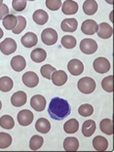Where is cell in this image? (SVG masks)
<instances>
[{
	"label": "cell",
	"mask_w": 114,
	"mask_h": 152,
	"mask_svg": "<svg viewBox=\"0 0 114 152\" xmlns=\"http://www.w3.org/2000/svg\"><path fill=\"white\" fill-rule=\"evenodd\" d=\"M70 105L68 102L61 98H53L51 99L48 112L52 119L61 121L70 114Z\"/></svg>",
	"instance_id": "obj_1"
},
{
	"label": "cell",
	"mask_w": 114,
	"mask_h": 152,
	"mask_svg": "<svg viewBox=\"0 0 114 152\" xmlns=\"http://www.w3.org/2000/svg\"><path fill=\"white\" fill-rule=\"evenodd\" d=\"M77 87L82 94H92L96 90V82L91 77H83L78 80Z\"/></svg>",
	"instance_id": "obj_2"
},
{
	"label": "cell",
	"mask_w": 114,
	"mask_h": 152,
	"mask_svg": "<svg viewBox=\"0 0 114 152\" xmlns=\"http://www.w3.org/2000/svg\"><path fill=\"white\" fill-rule=\"evenodd\" d=\"M41 39L42 42L45 45L48 46H52V45L56 44L58 41V33L53 28H45L42 33H41Z\"/></svg>",
	"instance_id": "obj_3"
},
{
	"label": "cell",
	"mask_w": 114,
	"mask_h": 152,
	"mask_svg": "<svg viewBox=\"0 0 114 152\" xmlns=\"http://www.w3.org/2000/svg\"><path fill=\"white\" fill-rule=\"evenodd\" d=\"M80 50L82 53L86 55H92L98 50V43L94 39L91 38H86L80 42Z\"/></svg>",
	"instance_id": "obj_4"
},
{
	"label": "cell",
	"mask_w": 114,
	"mask_h": 152,
	"mask_svg": "<svg viewBox=\"0 0 114 152\" xmlns=\"http://www.w3.org/2000/svg\"><path fill=\"white\" fill-rule=\"evenodd\" d=\"M17 50V43L13 38H6L0 43V51L3 55L9 56L15 53Z\"/></svg>",
	"instance_id": "obj_5"
},
{
	"label": "cell",
	"mask_w": 114,
	"mask_h": 152,
	"mask_svg": "<svg viewBox=\"0 0 114 152\" xmlns=\"http://www.w3.org/2000/svg\"><path fill=\"white\" fill-rule=\"evenodd\" d=\"M93 67L94 69L98 72V73H106L109 69H110V63L107 58L99 57L96 58L94 61V64H93Z\"/></svg>",
	"instance_id": "obj_6"
},
{
	"label": "cell",
	"mask_w": 114,
	"mask_h": 152,
	"mask_svg": "<svg viewBox=\"0 0 114 152\" xmlns=\"http://www.w3.org/2000/svg\"><path fill=\"white\" fill-rule=\"evenodd\" d=\"M67 69L71 75L78 76L82 74L84 71V64H82L81 61L77 60V58H73V60H70L69 63L67 64Z\"/></svg>",
	"instance_id": "obj_7"
},
{
	"label": "cell",
	"mask_w": 114,
	"mask_h": 152,
	"mask_svg": "<svg viewBox=\"0 0 114 152\" xmlns=\"http://www.w3.org/2000/svg\"><path fill=\"white\" fill-rule=\"evenodd\" d=\"M23 82L26 87L34 88L39 84V77L38 75L33 71H27L23 75Z\"/></svg>",
	"instance_id": "obj_8"
},
{
	"label": "cell",
	"mask_w": 114,
	"mask_h": 152,
	"mask_svg": "<svg viewBox=\"0 0 114 152\" xmlns=\"http://www.w3.org/2000/svg\"><path fill=\"white\" fill-rule=\"evenodd\" d=\"M30 106L36 111H43L46 107V99L41 95H35L30 99Z\"/></svg>",
	"instance_id": "obj_9"
},
{
	"label": "cell",
	"mask_w": 114,
	"mask_h": 152,
	"mask_svg": "<svg viewBox=\"0 0 114 152\" xmlns=\"http://www.w3.org/2000/svg\"><path fill=\"white\" fill-rule=\"evenodd\" d=\"M33 121V114L30 110H20L18 113V122L20 126H28Z\"/></svg>",
	"instance_id": "obj_10"
},
{
	"label": "cell",
	"mask_w": 114,
	"mask_h": 152,
	"mask_svg": "<svg viewBox=\"0 0 114 152\" xmlns=\"http://www.w3.org/2000/svg\"><path fill=\"white\" fill-rule=\"evenodd\" d=\"M99 25L96 23L94 20H86L83 22L81 26V30L83 33L87 34V35H93L98 31Z\"/></svg>",
	"instance_id": "obj_11"
},
{
	"label": "cell",
	"mask_w": 114,
	"mask_h": 152,
	"mask_svg": "<svg viewBox=\"0 0 114 152\" xmlns=\"http://www.w3.org/2000/svg\"><path fill=\"white\" fill-rule=\"evenodd\" d=\"M98 35L99 38L102 39H108L112 36L113 34V30L111 26L107 23H102L99 25V28H98Z\"/></svg>",
	"instance_id": "obj_12"
},
{
	"label": "cell",
	"mask_w": 114,
	"mask_h": 152,
	"mask_svg": "<svg viewBox=\"0 0 114 152\" xmlns=\"http://www.w3.org/2000/svg\"><path fill=\"white\" fill-rule=\"evenodd\" d=\"M78 26L77 20L74 18L64 19L61 23V28L64 32H74Z\"/></svg>",
	"instance_id": "obj_13"
},
{
	"label": "cell",
	"mask_w": 114,
	"mask_h": 152,
	"mask_svg": "<svg viewBox=\"0 0 114 152\" xmlns=\"http://www.w3.org/2000/svg\"><path fill=\"white\" fill-rule=\"evenodd\" d=\"M27 96L26 94L23 91H19L16 92L11 96V103L15 106V107H20V106L25 105L26 102Z\"/></svg>",
	"instance_id": "obj_14"
},
{
	"label": "cell",
	"mask_w": 114,
	"mask_h": 152,
	"mask_svg": "<svg viewBox=\"0 0 114 152\" xmlns=\"http://www.w3.org/2000/svg\"><path fill=\"white\" fill-rule=\"evenodd\" d=\"M51 79L55 86H63L67 81V74L64 70H55Z\"/></svg>",
	"instance_id": "obj_15"
},
{
	"label": "cell",
	"mask_w": 114,
	"mask_h": 152,
	"mask_svg": "<svg viewBox=\"0 0 114 152\" xmlns=\"http://www.w3.org/2000/svg\"><path fill=\"white\" fill-rule=\"evenodd\" d=\"M78 3L73 0H65L63 3V8H61L64 15H74L78 12Z\"/></svg>",
	"instance_id": "obj_16"
},
{
	"label": "cell",
	"mask_w": 114,
	"mask_h": 152,
	"mask_svg": "<svg viewBox=\"0 0 114 152\" xmlns=\"http://www.w3.org/2000/svg\"><path fill=\"white\" fill-rule=\"evenodd\" d=\"M20 42L26 48H31L34 47L38 42L37 35L33 32H27L20 38Z\"/></svg>",
	"instance_id": "obj_17"
},
{
	"label": "cell",
	"mask_w": 114,
	"mask_h": 152,
	"mask_svg": "<svg viewBox=\"0 0 114 152\" xmlns=\"http://www.w3.org/2000/svg\"><path fill=\"white\" fill-rule=\"evenodd\" d=\"M32 19L34 20V23H37V25L43 26L48 22V20H49V15H48L46 11L39 9V10H36V11L33 13Z\"/></svg>",
	"instance_id": "obj_18"
},
{
	"label": "cell",
	"mask_w": 114,
	"mask_h": 152,
	"mask_svg": "<svg viewBox=\"0 0 114 152\" xmlns=\"http://www.w3.org/2000/svg\"><path fill=\"white\" fill-rule=\"evenodd\" d=\"M98 3L96 0H86L83 3V11L87 16H93L98 11Z\"/></svg>",
	"instance_id": "obj_19"
},
{
	"label": "cell",
	"mask_w": 114,
	"mask_h": 152,
	"mask_svg": "<svg viewBox=\"0 0 114 152\" xmlns=\"http://www.w3.org/2000/svg\"><path fill=\"white\" fill-rule=\"evenodd\" d=\"M26 66V61L23 56H16L11 60V67L15 71H22Z\"/></svg>",
	"instance_id": "obj_20"
},
{
	"label": "cell",
	"mask_w": 114,
	"mask_h": 152,
	"mask_svg": "<svg viewBox=\"0 0 114 152\" xmlns=\"http://www.w3.org/2000/svg\"><path fill=\"white\" fill-rule=\"evenodd\" d=\"M46 58H47V53L42 48H36V49H34L31 52V54H30V58H31L34 63H37V64L43 63V61L46 60Z\"/></svg>",
	"instance_id": "obj_21"
},
{
	"label": "cell",
	"mask_w": 114,
	"mask_h": 152,
	"mask_svg": "<svg viewBox=\"0 0 114 152\" xmlns=\"http://www.w3.org/2000/svg\"><path fill=\"white\" fill-rule=\"evenodd\" d=\"M93 146L98 151H105L108 148V141L105 137L102 136H96L93 140Z\"/></svg>",
	"instance_id": "obj_22"
},
{
	"label": "cell",
	"mask_w": 114,
	"mask_h": 152,
	"mask_svg": "<svg viewBox=\"0 0 114 152\" xmlns=\"http://www.w3.org/2000/svg\"><path fill=\"white\" fill-rule=\"evenodd\" d=\"M35 129L37 132H39V133L47 134V133H49L51 130V123L49 122V120H47L46 118H39L36 121Z\"/></svg>",
	"instance_id": "obj_23"
},
{
	"label": "cell",
	"mask_w": 114,
	"mask_h": 152,
	"mask_svg": "<svg viewBox=\"0 0 114 152\" xmlns=\"http://www.w3.org/2000/svg\"><path fill=\"white\" fill-rule=\"evenodd\" d=\"M96 131V122L94 120L89 119L87 121H85L84 124H83L82 127V133L85 137H91L93 136V134L95 133Z\"/></svg>",
	"instance_id": "obj_24"
},
{
	"label": "cell",
	"mask_w": 114,
	"mask_h": 152,
	"mask_svg": "<svg viewBox=\"0 0 114 152\" xmlns=\"http://www.w3.org/2000/svg\"><path fill=\"white\" fill-rule=\"evenodd\" d=\"M65 151H77L79 149V141L76 137H66L64 141Z\"/></svg>",
	"instance_id": "obj_25"
},
{
	"label": "cell",
	"mask_w": 114,
	"mask_h": 152,
	"mask_svg": "<svg viewBox=\"0 0 114 152\" xmlns=\"http://www.w3.org/2000/svg\"><path fill=\"white\" fill-rule=\"evenodd\" d=\"M79 122L76 119H70L64 123V130L66 134H75L78 132Z\"/></svg>",
	"instance_id": "obj_26"
},
{
	"label": "cell",
	"mask_w": 114,
	"mask_h": 152,
	"mask_svg": "<svg viewBox=\"0 0 114 152\" xmlns=\"http://www.w3.org/2000/svg\"><path fill=\"white\" fill-rule=\"evenodd\" d=\"M18 23V18L14 15H7L3 19V26L7 30H13Z\"/></svg>",
	"instance_id": "obj_27"
},
{
	"label": "cell",
	"mask_w": 114,
	"mask_h": 152,
	"mask_svg": "<svg viewBox=\"0 0 114 152\" xmlns=\"http://www.w3.org/2000/svg\"><path fill=\"white\" fill-rule=\"evenodd\" d=\"M14 87L13 80L8 76H3L0 78V91L1 92H10Z\"/></svg>",
	"instance_id": "obj_28"
},
{
	"label": "cell",
	"mask_w": 114,
	"mask_h": 152,
	"mask_svg": "<svg viewBox=\"0 0 114 152\" xmlns=\"http://www.w3.org/2000/svg\"><path fill=\"white\" fill-rule=\"evenodd\" d=\"M99 128L102 133L109 136L113 134V123L111 119H102L99 123Z\"/></svg>",
	"instance_id": "obj_29"
},
{
	"label": "cell",
	"mask_w": 114,
	"mask_h": 152,
	"mask_svg": "<svg viewBox=\"0 0 114 152\" xmlns=\"http://www.w3.org/2000/svg\"><path fill=\"white\" fill-rule=\"evenodd\" d=\"M43 142H44L43 137L38 136V134H35L29 140V148L31 150H38L39 148L42 147Z\"/></svg>",
	"instance_id": "obj_30"
},
{
	"label": "cell",
	"mask_w": 114,
	"mask_h": 152,
	"mask_svg": "<svg viewBox=\"0 0 114 152\" xmlns=\"http://www.w3.org/2000/svg\"><path fill=\"white\" fill-rule=\"evenodd\" d=\"M0 126L3 129L11 130L15 126V121H14V119L10 115H3L0 118Z\"/></svg>",
	"instance_id": "obj_31"
},
{
	"label": "cell",
	"mask_w": 114,
	"mask_h": 152,
	"mask_svg": "<svg viewBox=\"0 0 114 152\" xmlns=\"http://www.w3.org/2000/svg\"><path fill=\"white\" fill-rule=\"evenodd\" d=\"M76 43H77V41H76L75 37L71 35H64L61 38V45L66 49H73L76 46Z\"/></svg>",
	"instance_id": "obj_32"
},
{
	"label": "cell",
	"mask_w": 114,
	"mask_h": 152,
	"mask_svg": "<svg viewBox=\"0 0 114 152\" xmlns=\"http://www.w3.org/2000/svg\"><path fill=\"white\" fill-rule=\"evenodd\" d=\"M12 143V137L7 133H0V149L8 148Z\"/></svg>",
	"instance_id": "obj_33"
},
{
	"label": "cell",
	"mask_w": 114,
	"mask_h": 152,
	"mask_svg": "<svg viewBox=\"0 0 114 152\" xmlns=\"http://www.w3.org/2000/svg\"><path fill=\"white\" fill-rule=\"evenodd\" d=\"M78 112L83 117H89L94 113V107L89 103H84L78 108Z\"/></svg>",
	"instance_id": "obj_34"
},
{
	"label": "cell",
	"mask_w": 114,
	"mask_h": 152,
	"mask_svg": "<svg viewBox=\"0 0 114 152\" xmlns=\"http://www.w3.org/2000/svg\"><path fill=\"white\" fill-rule=\"evenodd\" d=\"M17 18H18V23H17L15 28L12 30L14 34H20L22 31H23V29H25L26 26V20L25 17L18 16Z\"/></svg>",
	"instance_id": "obj_35"
},
{
	"label": "cell",
	"mask_w": 114,
	"mask_h": 152,
	"mask_svg": "<svg viewBox=\"0 0 114 152\" xmlns=\"http://www.w3.org/2000/svg\"><path fill=\"white\" fill-rule=\"evenodd\" d=\"M102 87L105 92H107V93L113 92V76L112 75H109L107 77L102 79Z\"/></svg>",
	"instance_id": "obj_36"
},
{
	"label": "cell",
	"mask_w": 114,
	"mask_h": 152,
	"mask_svg": "<svg viewBox=\"0 0 114 152\" xmlns=\"http://www.w3.org/2000/svg\"><path fill=\"white\" fill-rule=\"evenodd\" d=\"M55 70H56V69H55V67L52 66L51 64H44L43 66L41 67L40 72H41V75H42L44 78L51 79L52 74L54 73Z\"/></svg>",
	"instance_id": "obj_37"
},
{
	"label": "cell",
	"mask_w": 114,
	"mask_h": 152,
	"mask_svg": "<svg viewBox=\"0 0 114 152\" xmlns=\"http://www.w3.org/2000/svg\"><path fill=\"white\" fill-rule=\"evenodd\" d=\"M46 6L51 11H58L61 8V0H46Z\"/></svg>",
	"instance_id": "obj_38"
},
{
	"label": "cell",
	"mask_w": 114,
	"mask_h": 152,
	"mask_svg": "<svg viewBox=\"0 0 114 152\" xmlns=\"http://www.w3.org/2000/svg\"><path fill=\"white\" fill-rule=\"evenodd\" d=\"M26 1L27 0H13L12 6L15 11L22 12L26 9Z\"/></svg>",
	"instance_id": "obj_39"
},
{
	"label": "cell",
	"mask_w": 114,
	"mask_h": 152,
	"mask_svg": "<svg viewBox=\"0 0 114 152\" xmlns=\"http://www.w3.org/2000/svg\"><path fill=\"white\" fill-rule=\"evenodd\" d=\"M9 14V8L6 4L3 3L2 6L0 7V20H3L5 17Z\"/></svg>",
	"instance_id": "obj_40"
},
{
	"label": "cell",
	"mask_w": 114,
	"mask_h": 152,
	"mask_svg": "<svg viewBox=\"0 0 114 152\" xmlns=\"http://www.w3.org/2000/svg\"><path fill=\"white\" fill-rule=\"evenodd\" d=\"M3 35H4V32H3V30L0 28V39H1V38L3 37Z\"/></svg>",
	"instance_id": "obj_41"
},
{
	"label": "cell",
	"mask_w": 114,
	"mask_h": 152,
	"mask_svg": "<svg viewBox=\"0 0 114 152\" xmlns=\"http://www.w3.org/2000/svg\"><path fill=\"white\" fill-rule=\"evenodd\" d=\"M106 2L108 3V4H110V5H112L113 4V0H105Z\"/></svg>",
	"instance_id": "obj_42"
},
{
	"label": "cell",
	"mask_w": 114,
	"mask_h": 152,
	"mask_svg": "<svg viewBox=\"0 0 114 152\" xmlns=\"http://www.w3.org/2000/svg\"><path fill=\"white\" fill-rule=\"evenodd\" d=\"M2 4H3V0H0V7L2 6Z\"/></svg>",
	"instance_id": "obj_43"
},
{
	"label": "cell",
	"mask_w": 114,
	"mask_h": 152,
	"mask_svg": "<svg viewBox=\"0 0 114 152\" xmlns=\"http://www.w3.org/2000/svg\"><path fill=\"white\" fill-rule=\"evenodd\" d=\"M1 108H2V102L0 101V110H1Z\"/></svg>",
	"instance_id": "obj_44"
},
{
	"label": "cell",
	"mask_w": 114,
	"mask_h": 152,
	"mask_svg": "<svg viewBox=\"0 0 114 152\" xmlns=\"http://www.w3.org/2000/svg\"><path fill=\"white\" fill-rule=\"evenodd\" d=\"M28 1H35V0H28Z\"/></svg>",
	"instance_id": "obj_45"
}]
</instances>
